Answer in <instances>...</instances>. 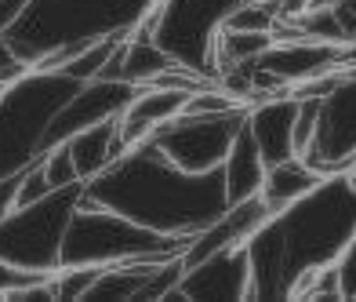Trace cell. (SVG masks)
<instances>
[{
  "label": "cell",
  "instance_id": "6da1fadb",
  "mask_svg": "<svg viewBox=\"0 0 356 302\" xmlns=\"http://www.w3.org/2000/svg\"><path fill=\"white\" fill-rule=\"evenodd\" d=\"M84 88L66 70H26L0 84V179L26 171L51 150L55 117Z\"/></svg>",
  "mask_w": 356,
  "mask_h": 302
},
{
  "label": "cell",
  "instance_id": "7a4b0ae2",
  "mask_svg": "<svg viewBox=\"0 0 356 302\" xmlns=\"http://www.w3.org/2000/svg\"><path fill=\"white\" fill-rule=\"evenodd\" d=\"M80 193H84V186H70L33 204L11 208L8 218L0 222V259L26 273L55 277L62 269V241H66Z\"/></svg>",
  "mask_w": 356,
  "mask_h": 302
},
{
  "label": "cell",
  "instance_id": "3957f363",
  "mask_svg": "<svg viewBox=\"0 0 356 302\" xmlns=\"http://www.w3.org/2000/svg\"><path fill=\"white\" fill-rule=\"evenodd\" d=\"M248 109H229V113H182L164 124L149 146L164 161L186 175H218L225 157H229L236 135L248 124Z\"/></svg>",
  "mask_w": 356,
  "mask_h": 302
},
{
  "label": "cell",
  "instance_id": "277c9868",
  "mask_svg": "<svg viewBox=\"0 0 356 302\" xmlns=\"http://www.w3.org/2000/svg\"><path fill=\"white\" fill-rule=\"evenodd\" d=\"M175 299H189V302H218V299L222 302H240V299H254V273H251L248 244L215 251V255L186 266Z\"/></svg>",
  "mask_w": 356,
  "mask_h": 302
},
{
  "label": "cell",
  "instance_id": "5b68a950",
  "mask_svg": "<svg viewBox=\"0 0 356 302\" xmlns=\"http://www.w3.org/2000/svg\"><path fill=\"white\" fill-rule=\"evenodd\" d=\"M193 91H178V88H164V84H145L131 95V102L120 109V138L127 150L149 142L164 124H171L175 117L186 113Z\"/></svg>",
  "mask_w": 356,
  "mask_h": 302
},
{
  "label": "cell",
  "instance_id": "8992f818",
  "mask_svg": "<svg viewBox=\"0 0 356 302\" xmlns=\"http://www.w3.org/2000/svg\"><path fill=\"white\" fill-rule=\"evenodd\" d=\"M295 120H298V95L280 91L254 102L248 109V132L254 135L266 164H277L284 157H295Z\"/></svg>",
  "mask_w": 356,
  "mask_h": 302
},
{
  "label": "cell",
  "instance_id": "52a82bcc",
  "mask_svg": "<svg viewBox=\"0 0 356 302\" xmlns=\"http://www.w3.org/2000/svg\"><path fill=\"white\" fill-rule=\"evenodd\" d=\"M323 182H327V175L316 171L305 157H284V161L266 168V182L258 189V197L266 200V208L277 218L287 215L291 208H298L305 197H313Z\"/></svg>",
  "mask_w": 356,
  "mask_h": 302
},
{
  "label": "cell",
  "instance_id": "ba28073f",
  "mask_svg": "<svg viewBox=\"0 0 356 302\" xmlns=\"http://www.w3.org/2000/svg\"><path fill=\"white\" fill-rule=\"evenodd\" d=\"M66 146L73 153L80 182L99 179L102 171H109L127 153L124 138H120V117H106L99 124H88V128H80L76 135L66 138Z\"/></svg>",
  "mask_w": 356,
  "mask_h": 302
},
{
  "label": "cell",
  "instance_id": "9c48e42d",
  "mask_svg": "<svg viewBox=\"0 0 356 302\" xmlns=\"http://www.w3.org/2000/svg\"><path fill=\"white\" fill-rule=\"evenodd\" d=\"M266 168H269V164H266V157H262V150H258L254 135L248 132V124H244V132L236 135L233 150H229V157H225V164H222L225 200L236 204V200L254 197L258 189H262V182H266Z\"/></svg>",
  "mask_w": 356,
  "mask_h": 302
}]
</instances>
